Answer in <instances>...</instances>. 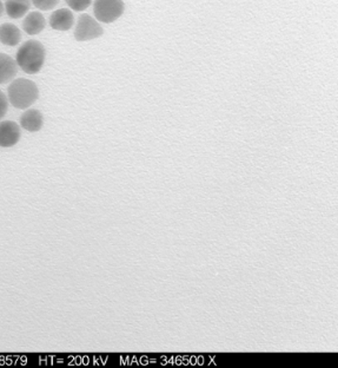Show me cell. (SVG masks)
Returning <instances> with one entry per match:
<instances>
[{
  "instance_id": "6da1fadb",
  "label": "cell",
  "mask_w": 338,
  "mask_h": 368,
  "mask_svg": "<svg viewBox=\"0 0 338 368\" xmlns=\"http://www.w3.org/2000/svg\"><path fill=\"white\" fill-rule=\"evenodd\" d=\"M47 58V50L38 40L25 42L18 49L16 62L18 67L28 75H35L43 69Z\"/></svg>"
},
{
  "instance_id": "7a4b0ae2",
  "label": "cell",
  "mask_w": 338,
  "mask_h": 368,
  "mask_svg": "<svg viewBox=\"0 0 338 368\" xmlns=\"http://www.w3.org/2000/svg\"><path fill=\"white\" fill-rule=\"evenodd\" d=\"M8 101L13 108L19 110L28 109L39 98V89L30 79H15L8 89Z\"/></svg>"
},
{
  "instance_id": "3957f363",
  "label": "cell",
  "mask_w": 338,
  "mask_h": 368,
  "mask_svg": "<svg viewBox=\"0 0 338 368\" xmlns=\"http://www.w3.org/2000/svg\"><path fill=\"white\" fill-rule=\"evenodd\" d=\"M124 11L123 0H94V17L101 23H113L123 16Z\"/></svg>"
},
{
  "instance_id": "277c9868",
  "label": "cell",
  "mask_w": 338,
  "mask_h": 368,
  "mask_svg": "<svg viewBox=\"0 0 338 368\" xmlns=\"http://www.w3.org/2000/svg\"><path fill=\"white\" fill-rule=\"evenodd\" d=\"M104 33V30L90 15H82L78 18L77 26L74 30V38L77 42H90V40H97Z\"/></svg>"
},
{
  "instance_id": "5b68a950",
  "label": "cell",
  "mask_w": 338,
  "mask_h": 368,
  "mask_svg": "<svg viewBox=\"0 0 338 368\" xmlns=\"http://www.w3.org/2000/svg\"><path fill=\"white\" fill-rule=\"evenodd\" d=\"M22 137L20 126L16 122H0V147L1 148H11L19 142Z\"/></svg>"
},
{
  "instance_id": "8992f818",
  "label": "cell",
  "mask_w": 338,
  "mask_h": 368,
  "mask_svg": "<svg viewBox=\"0 0 338 368\" xmlns=\"http://www.w3.org/2000/svg\"><path fill=\"white\" fill-rule=\"evenodd\" d=\"M74 13L67 8H60L50 17V26L57 31H69L74 26Z\"/></svg>"
},
{
  "instance_id": "52a82bcc",
  "label": "cell",
  "mask_w": 338,
  "mask_h": 368,
  "mask_svg": "<svg viewBox=\"0 0 338 368\" xmlns=\"http://www.w3.org/2000/svg\"><path fill=\"white\" fill-rule=\"evenodd\" d=\"M44 126L43 114L37 109H28L20 117V126L28 133H38Z\"/></svg>"
},
{
  "instance_id": "ba28073f",
  "label": "cell",
  "mask_w": 338,
  "mask_h": 368,
  "mask_svg": "<svg viewBox=\"0 0 338 368\" xmlns=\"http://www.w3.org/2000/svg\"><path fill=\"white\" fill-rule=\"evenodd\" d=\"M17 72L18 64L16 60L6 53H0V84H6L13 81Z\"/></svg>"
},
{
  "instance_id": "9c48e42d",
  "label": "cell",
  "mask_w": 338,
  "mask_h": 368,
  "mask_svg": "<svg viewBox=\"0 0 338 368\" xmlns=\"http://www.w3.org/2000/svg\"><path fill=\"white\" fill-rule=\"evenodd\" d=\"M47 20L40 12H31L23 20V30L30 35H37L43 32Z\"/></svg>"
},
{
  "instance_id": "30bf717a",
  "label": "cell",
  "mask_w": 338,
  "mask_h": 368,
  "mask_svg": "<svg viewBox=\"0 0 338 368\" xmlns=\"http://www.w3.org/2000/svg\"><path fill=\"white\" fill-rule=\"evenodd\" d=\"M22 40V32L13 24L5 23L0 25V43L6 47H17Z\"/></svg>"
},
{
  "instance_id": "8fae6325",
  "label": "cell",
  "mask_w": 338,
  "mask_h": 368,
  "mask_svg": "<svg viewBox=\"0 0 338 368\" xmlns=\"http://www.w3.org/2000/svg\"><path fill=\"white\" fill-rule=\"evenodd\" d=\"M31 3V0H5V11L12 19H19L28 13Z\"/></svg>"
},
{
  "instance_id": "7c38bea8",
  "label": "cell",
  "mask_w": 338,
  "mask_h": 368,
  "mask_svg": "<svg viewBox=\"0 0 338 368\" xmlns=\"http://www.w3.org/2000/svg\"><path fill=\"white\" fill-rule=\"evenodd\" d=\"M67 6L76 12L85 11L86 8H89L92 0H65Z\"/></svg>"
},
{
  "instance_id": "4fadbf2b",
  "label": "cell",
  "mask_w": 338,
  "mask_h": 368,
  "mask_svg": "<svg viewBox=\"0 0 338 368\" xmlns=\"http://www.w3.org/2000/svg\"><path fill=\"white\" fill-rule=\"evenodd\" d=\"M32 4L42 11H50L59 4L60 0H31Z\"/></svg>"
},
{
  "instance_id": "5bb4252c",
  "label": "cell",
  "mask_w": 338,
  "mask_h": 368,
  "mask_svg": "<svg viewBox=\"0 0 338 368\" xmlns=\"http://www.w3.org/2000/svg\"><path fill=\"white\" fill-rule=\"evenodd\" d=\"M8 98L3 91H0V121L5 117V115L8 114Z\"/></svg>"
},
{
  "instance_id": "9a60e30c",
  "label": "cell",
  "mask_w": 338,
  "mask_h": 368,
  "mask_svg": "<svg viewBox=\"0 0 338 368\" xmlns=\"http://www.w3.org/2000/svg\"><path fill=\"white\" fill-rule=\"evenodd\" d=\"M4 4H3V3H1V0H0V17L3 16V13H4Z\"/></svg>"
}]
</instances>
